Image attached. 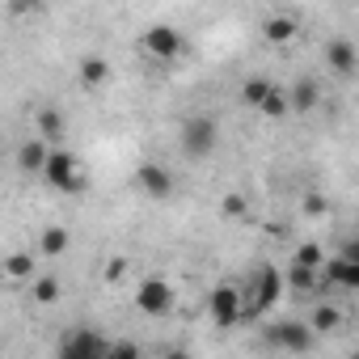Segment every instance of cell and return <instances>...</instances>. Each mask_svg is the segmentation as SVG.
Segmentation results:
<instances>
[{
    "label": "cell",
    "mask_w": 359,
    "mask_h": 359,
    "mask_svg": "<svg viewBox=\"0 0 359 359\" xmlns=\"http://www.w3.org/2000/svg\"><path fill=\"white\" fill-rule=\"evenodd\" d=\"M110 338L106 334H97V330H64V338H60V359H106L110 355Z\"/></svg>",
    "instance_id": "1"
},
{
    "label": "cell",
    "mask_w": 359,
    "mask_h": 359,
    "mask_svg": "<svg viewBox=\"0 0 359 359\" xmlns=\"http://www.w3.org/2000/svg\"><path fill=\"white\" fill-rule=\"evenodd\" d=\"M47 182L55 187V191H64V195H81L85 191V173H81V161L68 152V148H55L51 152V161H47Z\"/></svg>",
    "instance_id": "2"
},
{
    "label": "cell",
    "mask_w": 359,
    "mask_h": 359,
    "mask_svg": "<svg viewBox=\"0 0 359 359\" xmlns=\"http://www.w3.org/2000/svg\"><path fill=\"white\" fill-rule=\"evenodd\" d=\"M262 338L271 346H279V351H292V355H309L313 342H317V334H313L309 321H275V325H266Z\"/></svg>",
    "instance_id": "3"
},
{
    "label": "cell",
    "mask_w": 359,
    "mask_h": 359,
    "mask_svg": "<svg viewBox=\"0 0 359 359\" xmlns=\"http://www.w3.org/2000/svg\"><path fill=\"white\" fill-rule=\"evenodd\" d=\"M216 140H220V127H216L212 114H195V118L182 123V152H187V156L203 161V156L216 148Z\"/></svg>",
    "instance_id": "4"
},
{
    "label": "cell",
    "mask_w": 359,
    "mask_h": 359,
    "mask_svg": "<svg viewBox=\"0 0 359 359\" xmlns=\"http://www.w3.org/2000/svg\"><path fill=\"white\" fill-rule=\"evenodd\" d=\"M208 313H212V321H216L220 330H229V325L245 321V304H241V292H237L233 283H220V287L208 296Z\"/></svg>",
    "instance_id": "5"
},
{
    "label": "cell",
    "mask_w": 359,
    "mask_h": 359,
    "mask_svg": "<svg viewBox=\"0 0 359 359\" xmlns=\"http://www.w3.org/2000/svg\"><path fill=\"white\" fill-rule=\"evenodd\" d=\"M279 296H283V271L258 266V283H254V296H250V304H245V317L266 313L271 304H279Z\"/></svg>",
    "instance_id": "6"
},
{
    "label": "cell",
    "mask_w": 359,
    "mask_h": 359,
    "mask_svg": "<svg viewBox=\"0 0 359 359\" xmlns=\"http://www.w3.org/2000/svg\"><path fill=\"white\" fill-rule=\"evenodd\" d=\"M135 309L144 313V317H165L169 309H173V287L165 283V279H144L140 287H135Z\"/></svg>",
    "instance_id": "7"
},
{
    "label": "cell",
    "mask_w": 359,
    "mask_h": 359,
    "mask_svg": "<svg viewBox=\"0 0 359 359\" xmlns=\"http://www.w3.org/2000/svg\"><path fill=\"white\" fill-rule=\"evenodd\" d=\"M182 47H187V39L177 34L173 26H148L144 30V51L152 60H161V64H173L177 55H182Z\"/></svg>",
    "instance_id": "8"
},
{
    "label": "cell",
    "mask_w": 359,
    "mask_h": 359,
    "mask_svg": "<svg viewBox=\"0 0 359 359\" xmlns=\"http://www.w3.org/2000/svg\"><path fill=\"white\" fill-rule=\"evenodd\" d=\"M135 182H140V191H144L148 199H169V195H173V173H169L165 165H156V161H144V165L135 169Z\"/></svg>",
    "instance_id": "9"
},
{
    "label": "cell",
    "mask_w": 359,
    "mask_h": 359,
    "mask_svg": "<svg viewBox=\"0 0 359 359\" xmlns=\"http://www.w3.org/2000/svg\"><path fill=\"white\" fill-rule=\"evenodd\" d=\"M325 64H330V72L351 76V72L359 68V51H355V43H351V39H330V43H325Z\"/></svg>",
    "instance_id": "10"
},
{
    "label": "cell",
    "mask_w": 359,
    "mask_h": 359,
    "mask_svg": "<svg viewBox=\"0 0 359 359\" xmlns=\"http://www.w3.org/2000/svg\"><path fill=\"white\" fill-rule=\"evenodd\" d=\"M51 144L47 140H39V135H30L22 148H18V169L22 173H47V161H51Z\"/></svg>",
    "instance_id": "11"
},
{
    "label": "cell",
    "mask_w": 359,
    "mask_h": 359,
    "mask_svg": "<svg viewBox=\"0 0 359 359\" xmlns=\"http://www.w3.org/2000/svg\"><path fill=\"white\" fill-rule=\"evenodd\" d=\"M64 131H68V123H64V114H60L55 106H39V110H34V135H39V140L60 144Z\"/></svg>",
    "instance_id": "12"
},
{
    "label": "cell",
    "mask_w": 359,
    "mask_h": 359,
    "mask_svg": "<svg viewBox=\"0 0 359 359\" xmlns=\"http://www.w3.org/2000/svg\"><path fill=\"white\" fill-rule=\"evenodd\" d=\"M296 34H300V22H296L292 13H271V18L262 22V39H266V43H275V47L292 43Z\"/></svg>",
    "instance_id": "13"
},
{
    "label": "cell",
    "mask_w": 359,
    "mask_h": 359,
    "mask_svg": "<svg viewBox=\"0 0 359 359\" xmlns=\"http://www.w3.org/2000/svg\"><path fill=\"white\" fill-rule=\"evenodd\" d=\"M321 275H325L330 283L346 287V292H359V262H351L346 254H342V258H330V262L321 266Z\"/></svg>",
    "instance_id": "14"
},
{
    "label": "cell",
    "mask_w": 359,
    "mask_h": 359,
    "mask_svg": "<svg viewBox=\"0 0 359 359\" xmlns=\"http://www.w3.org/2000/svg\"><path fill=\"white\" fill-rule=\"evenodd\" d=\"M342 309L338 304H330V300H321V304H313V313H309V325H313V334H334V330H342Z\"/></svg>",
    "instance_id": "15"
},
{
    "label": "cell",
    "mask_w": 359,
    "mask_h": 359,
    "mask_svg": "<svg viewBox=\"0 0 359 359\" xmlns=\"http://www.w3.org/2000/svg\"><path fill=\"white\" fill-rule=\"evenodd\" d=\"M287 102H292V110H317V102H321V89H317V81H309V76H300L292 89H287Z\"/></svg>",
    "instance_id": "16"
},
{
    "label": "cell",
    "mask_w": 359,
    "mask_h": 359,
    "mask_svg": "<svg viewBox=\"0 0 359 359\" xmlns=\"http://www.w3.org/2000/svg\"><path fill=\"white\" fill-rule=\"evenodd\" d=\"M106 81H110V60H106V55H85V60H81V85L97 89V85H106Z\"/></svg>",
    "instance_id": "17"
},
{
    "label": "cell",
    "mask_w": 359,
    "mask_h": 359,
    "mask_svg": "<svg viewBox=\"0 0 359 359\" xmlns=\"http://www.w3.org/2000/svg\"><path fill=\"white\" fill-rule=\"evenodd\" d=\"M68 241H72V237H68L64 224H47L43 237H39V250H43L47 258H64V254H68Z\"/></svg>",
    "instance_id": "18"
},
{
    "label": "cell",
    "mask_w": 359,
    "mask_h": 359,
    "mask_svg": "<svg viewBox=\"0 0 359 359\" xmlns=\"http://www.w3.org/2000/svg\"><path fill=\"white\" fill-rule=\"evenodd\" d=\"M271 89H275V85H271L266 76H250V81L241 85V93H237V97H241L250 110H262V106H266V97H271Z\"/></svg>",
    "instance_id": "19"
},
{
    "label": "cell",
    "mask_w": 359,
    "mask_h": 359,
    "mask_svg": "<svg viewBox=\"0 0 359 359\" xmlns=\"http://www.w3.org/2000/svg\"><path fill=\"white\" fill-rule=\"evenodd\" d=\"M5 275H9L13 283H26V279L34 283V279H39V275H34V254H22V250L9 254V258H5Z\"/></svg>",
    "instance_id": "20"
},
{
    "label": "cell",
    "mask_w": 359,
    "mask_h": 359,
    "mask_svg": "<svg viewBox=\"0 0 359 359\" xmlns=\"http://www.w3.org/2000/svg\"><path fill=\"white\" fill-rule=\"evenodd\" d=\"M30 300H34V304H55V300H60V279H55V275H39V279L30 283Z\"/></svg>",
    "instance_id": "21"
},
{
    "label": "cell",
    "mask_w": 359,
    "mask_h": 359,
    "mask_svg": "<svg viewBox=\"0 0 359 359\" xmlns=\"http://www.w3.org/2000/svg\"><path fill=\"white\" fill-rule=\"evenodd\" d=\"M292 262H296V266H304V271H321V266H325V254L309 241V245H300V250L292 254Z\"/></svg>",
    "instance_id": "22"
},
{
    "label": "cell",
    "mask_w": 359,
    "mask_h": 359,
    "mask_svg": "<svg viewBox=\"0 0 359 359\" xmlns=\"http://www.w3.org/2000/svg\"><path fill=\"white\" fill-rule=\"evenodd\" d=\"M287 110H292L287 89H279V85H275V89H271V97H266V106H262V114H266V118H283Z\"/></svg>",
    "instance_id": "23"
},
{
    "label": "cell",
    "mask_w": 359,
    "mask_h": 359,
    "mask_svg": "<svg viewBox=\"0 0 359 359\" xmlns=\"http://www.w3.org/2000/svg\"><path fill=\"white\" fill-rule=\"evenodd\" d=\"M127 271H131V262H127L123 254H114V258H106L102 279H106V283H123V279H127Z\"/></svg>",
    "instance_id": "24"
},
{
    "label": "cell",
    "mask_w": 359,
    "mask_h": 359,
    "mask_svg": "<svg viewBox=\"0 0 359 359\" xmlns=\"http://www.w3.org/2000/svg\"><path fill=\"white\" fill-rule=\"evenodd\" d=\"M287 283H292L296 292H309V287L317 283V271H304V266H296V262H292V266H287Z\"/></svg>",
    "instance_id": "25"
},
{
    "label": "cell",
    "mask_w": 359,
    "mask_h": 359,
    "mask_svg": "<svg viewBox=\"0 0 359 359\" xmlns=\"http://www.w3.org/2000/svg\"><path fill=\"white\" fill-rule=\"evenodd\" d=\"M220 212H224V216H245V195L229 191V195L220 199Z\"/></svg>",
    "instance_id": "26"
},
{
    "label": "cell",
    "mask_w": 359,
    "mask_h": 359,
    "mask_svg": "<svg viewBox=\"0 0 359 359\" xmlns=\"http://www.w3.org/2000/svg\"><path fill=\"white\" fill-rule=\"evenodd\" d=\"M106 359H144V355H140V351H135V346H131V342H114V346H110V355H106Z\"/></svg>",
    "instance_id": "27"
},
{
    "label": "cell",
    "mask_w": 359,
    "mask_h": 359,
    "mask_svg": "<svg viewBox=\"0 0 359 359\" xmlns=\"http://www.w3.org/2000/svg\"><path fill=\"white\" fill-rule=\"evenodd\" d=\"M304 212H309V216H321V212H325V199H321L317 191H309V195H304Z\"/></svg>",
    "instance_id": "28"
},
{
    "label": "cell",
    "mask_w": 359,
    "mask_h": 359,
    "mask_svg": "<svg viewBox=\"0 0 359 359\" xmlns=\"http://www.w3.org/2000/svg\"><path fill=\"white\" fill-rule=\"evenodd\" d=\"M346 258H351V262H359V241H351V245H346Z\"/></svg>",
    "instance_id": "29"
},
{
    "label": "cell",
    "mask_w": 359,
    "mask_h": 359,
    "mask_svg": "<svg viewBox=\"0 0 359 359\" xmlns=\"http://www.w3.org/2000/svg\"><path fill=\"white\" fill-rule=\"evenodd\" d=\"M161 359H191V355H187V351H165Z\"/></svg>",
    "instance_id": "30"
},
{
    "label": "cell",
    "mask_w": 359,
    "mask_h": 359,
    "mask_svg": "<svg viewBox=\"0 0 359 359\" xmlns=\"http://www.w3.org/2000/svg\"><path fill=\"white\" fill-rule=\"evenodd\" d=\"M351 359H359V346H355V351H351Z\"/></svg>",
    "instance_id": "31"
}]
</instances>
